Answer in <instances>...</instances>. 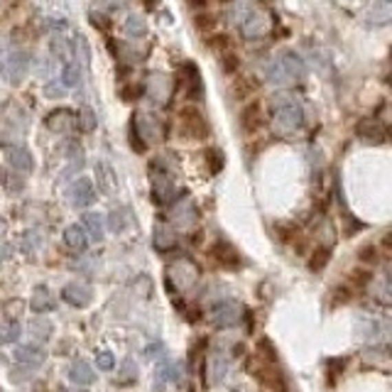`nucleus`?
<instances>
[{
    "label": "nucleus",
    "instance_id": "nucleus-46",
    "mask_svg": "<svg viewBox=\"0 0 392 392\" xmlns=\"http://www.w3.org/2000/svg\"><path fill=\"white\" fill-rule=\"evenodd\" d=\"M211 23H216V17H213V15H199V17H196V25H199V28H211Z\"/></svg>",
    "mask_w": 392,
    "mask_h": 392
},
{
    "label": "nucleus",
    "instance_id": "nucleus-2",
    "mask_svg": "<svg viewBox=\"0 0 392 392\" xmlns=\"http://www.w3.org/2000/svg\"><path fill=\"white\" fill-rule=\"evenodd\" d=\"M265 76L272 86H292L304 81L307 76V64L302 62V56L297 52H280L272 62L265 69Z\"/></svg>",
    "mask_w": 392,
    "mask_h": 392
},
{
    "label": "nucleus",
    "instance_id": "nucleus-40",
    "mask_svg": "<svg viewBox=\"0 0 392 392\" xmlns=\"http://www.w3.org/2000/svg\"><path fill=\"white\" fill-rule=\"evenodd\" d=\"M370 20H373V25H385L387 20H390V6L380 3V6L375 8V12H370Z\"/></svg>",
    "mask_w": 392,
    "mask_h": 392
},
{
    "label": "nucleus",
    "instance_id": "nucleus-35",
    "mask_svg": "<svg viewBox=\"0 0 392 392\" xmlns=\"http://www.w3.org/2000/svg\"><path fill=\"white\" fill-rule=\"evenodd\" d=\"M30 334L39 341H47L52 336V324L47 319H32L30 321Z\"/></svg>",
    "mask_w": 392,
    "mask_h": 392
},
{
    "label": "nucleus",
    "instance_id": "nucleus-48",
    "mask_svg": "<svg viewBox=\"0 0 392 392\" xmlns=\"http://www.w3.org/2000/svg\"><path fill=\"white\" fill-rule=\"evenodd\" d=\"M191 8H206L208 6V0H189Z\"/></svg>",
    "mask_w": 392,
    "mask_h": 392
},
{
    "label": "nucleus",
    "instance_id": "nucleus-23",
    "mask_svg": "<svg viewBox=\"0 0 392 392\" xmlns=\"http://www.w3.org/2000/svg\"><path fill=\"white\" fill-rule=\"evenodd\" d=\"M174 224L179 226V228H191L196 224V208L191 202H182L174 211Z\"/></svg>",
    "mask_w": 392,
    "mask_h": 392
},
{
    "label": "nucleus",
    "instance_id": "nucleus-20",
    "mask_svg": "<svg viewBox=\"0 0 392 392\" xmlns=\"http://www.w3.org/2000/svg\"><path fill=\"white\" fill-rule=\"evenodd\" d=\"M152 243L160 252H167L177 246V233H174L169 226H155V233H152Z\"/></svg>",
    "mask_w": 392,
    "mask_h": 392
},
{
    "label": "nucleus",
    "instance_id": "nucleus-3",
    "mask_svg": "<svg viewBox=\"0 0 392 392\" xmlns=\"http://www.w3.org/2000/svg\"><path fill=\"white\" fill-rule=\"evenodd\" d=\"M272 25H274V17L272 12L268 10H252L243 17L241 23V32L246 39H263L272 32Z\"/></svg>",
    "mask_w": 392,
    "mask_h": 392
},
{
    "label": "nucleus",
    "instance_id": "nucleus-31",
    "mask_svg": "<svg viewBox=\"0 0 392 392\" xmlns=\"http://www.w3.org/2000/svg\"><path fill=\"white\" fill-rule=\"evenodd\" d=\"M72 50H74V47L69 45V39H64V37L52 39V54H54L56 59H62L64 64L72 62Z\"/></svg>",
    "mask_w": 392,
    "mask_h": 392
},
{
    "label": "nucleus",
    "instance_id": "nucleus-17",
    "mask_svg": "<svg viewBox=\"0 0 392 392\" xmlns=\"http://www.w3.org/2000/svg\"><path fill=\"white\" fill-rule=\"evenodd\" d=\"M211 258L216 260L221 268H226V270H238V265H241L238 252H235V248L228 246V243H219V246H213Z\"/></svg>",
    "mask_w": 392,
    "mask_h": 392
},
{
    "label": "nucleus",
    "instance_id": "nucleus-47",
    "mask_svg": "<svg viewBox=\"0 0 392 392\" xmlns=\"http://www.w3.org/2000/svg\"><path fill=\"white\" fill-rule=\"evenodd\" d=\"M147 356H150V358H152V356H155V353H162V343H152V348H147Z\"/></svg>",
    "mask_w": 392,
    "mask_h": 392
},
{
    "label": "nucleus",
    "instance_id": "nucleus-6",
    "mask_svg": "<svg viewBox=\"0 0 392 392\" xmlns=\"http://www.w3.org/2000/svg\"><path fill=\"white\" fill-rule=\"evenodd\" d=\"M152 199H155L157 204H172L174 202V196H177V189H174V182L172 177H169L167 172H164L160 164H152Z\"/></svg>",
    "mask_w": 392,
    "mask_h": 392
},
{
    "label": "nucleus",
    "instance_id": "nucleus-11",
    "mask_svg": "<svg viewBox=\"0 0 392 392\" xmlns=\"http://www.w3.org/2000/svg\"><path fill=\"white\" fill-rule=\"evenodd\" d=\"M69 202H72L74 208H86L96 202V189H94V182L86 179V177H78L67 191Z\"/></svg>",
    "mask_w": 392,
    "mask_h": 392
},
{
    "label": "nucleus",
    "instance_id": "nucleus-37",
    "mask_svg": "<svg viewBox=\"0 0 392 392\" xmlns=\"http://www.w3.org/2000/svg\"><path fill=\"white\" fill-rule=\"evenodd\" d=\"M241 120H243V128H246V130L258 128V120H260V108H258V103H250V106H248L246 111H243Z\"/></svg>",
    "mask_w": 392,
    "mask_h": 392
},
{
    "label": "nucleus",
    "instance_id": "nucleus-19",
    "mask_svg": "<svg viewBox=\"0 0 392 392\" xmlns=\"http://www.w3.org/2000/svg\"><path fill=\"white\" fill-rule=\"evenodd\" d=\"M15 358L25 365H42L47 360V351L39 346H17Z\"/></svg>",
    "mask_w": 392,
    "mask_h": 392
},
{
    "label": "nucleus",
    "instance_id": "nucleus-32",
    "mask_svg": "<svg viewBox=\"0 0 392 392\" xmlns=\"http://www.w3.org/2000/svg\"><path fill=\"white\" fill-rule=\"evenodd\" d=\"M226 370H228V365H226L224 356H213V358L208 360V380H211V382L224 380Z\"/></svg>",
    "mask_w": 392,
    "mask_h": 392
},
{
    "label": "nucleus",
    "instance_id": "nucleus-49",
    "mask_svg": "<svg viewBox=\"0 0 392 392\" xmlns=\"http://www.w3.org/2000/svg\"><path fill=\"white\" fill-rule=\"evenodd\" d=\"M3 52H6V45L0 42V62H3Z\"/></svg>",
    "mask_w": 392,
    "mask_h": 392
},
{
    "label": "nucleus",
    "instance_id": "nucleus-9",
    "mask_svg": "<svg viewBox=\"0 0 392 392\" xmlns=\"http://www.w3.org/2000/svg\"><path fill=\"white\" fill-rule=\"evenodd\" d=\"M23 125H28V111H25L23 106H17V103H10V106L6 108L3 123H0V135L6 138L8 133H12V138H20V135L28 130L23 128Z\"/></svg>",
    "mask_w": 392,
    "mask_h": 392
},
{
    "label": "nucleus",
    "instance_id": "nucleus-29",
    "mask_svg": "<svg viewBox=\"0 0 392 392\" xmlns=\"http://www.w3.org/2000/svg\"><path fill=\"white\" fill-rule=\"evenodd\" d=\"M78 81H81V67H78V62H67L62 69V84L67 86V89H74V86H78Z\"/></svg>",
    "mask_w": 392,
    "mask_h": 392
},
{
    "label": "nucleus",
    "instance_id": "nucleus-7",
    "mask_svg": "<svg viewBox=\"0 0 392 392\" xmlns=\"http://www.w3.org/2000/svg\"><path fill=\"white\" fill-rule=\"evenodd\" d=\"M196 277H199V270H196V265L189 263V260L174 263L167 272L169 287H177V290H189V287H194Z\"/></svg>",
    "mask_w": 392,
    "mask_h": 392
},
{
    "label": "nucleus",
    "instance_id": "nucleus-39",
    "mask_svg": "<svg viewBox=\"0 0 392 392\" xmlns=\"http://www.w3.org/2000/svg\"><path fill=\"white\" fill-rule=\"evenodd\" d=\"M17 338H20V324H15V321L0 331V343H15Z\"/></svg>",
    "mask_w": 392,
    "mask_h": 392
},
{
    "label": "nucleus",
    "instance_id": "nucleus-8",
    "mask_svg": "<svg viewBox=\"0 0 392 392\" xmlns=\"http://www.w3.org/2000/svg\"><path fill=\"white\" fill-rule=\"evenodd\" d=\"M135 130H138V138L142 142H157L164 138V125L160 118H155L152 113H140L135 116Z\"/></svg>",
    "mask_w": 392,
    "mask_h": 392
},
{
    "label": "nucleus",
    "instance_id": "nucleus-12",
    "mask_svg": "<svg viewBox=\"0 0 392 392\" xmlns=\"http://www.w3.org/2000/svg\"><path fill=\"white\" fill-rule=\"evenodd\" d=\"M179 128L186 138H206L208 133L206 120H204V116L196 108H184L179 113Z\"/></svg>",
    "mask_w": 392,
    "mask_h": 392
},
{
    "label": "nucleus",
    "instance_id": "nucleus-5",
    "mask_svg": "<svg viewBox=\"0 0 392 392\" xmlns=\"http://www.w3.org/2000/svg\"><path fill=\"white\" fill-rule=\"evenodd\" d=\"M28 72H30V54L28 52H20V50L12 52L6 62H3V67H0V74H3V78H6L10 86L23 84Z\"/></svg>",
    "mask_w": 392,
    "mask_h": 392
},
{
    "label": "nucleus",
    "instance_id": "nucleus-41",
    "mask_svg": "<svg viewBox=\"0 0 392 392\" xmlns=\"http://www.w3.org/2000/svg\"><path fill=\"white\" fill-rule=\"evenodd\" d=\"M96 365L101 370H113V365H116V358H113V353L108 351H101V353H96Z\"/></svg>",
    "mask_w": 392,
    "mask_h": 392
},
{
    "label": "nucleus",
    "instance_id": "nucleus-21",
    "mask_svg": "<svg viewBox=\"0 0 392 392\" xmlns=\"http://www.w3.org/2000/svg\"><path fill=\"white\" fill-rule=\"evenodd\" d=\"M69 378H72L74 385L86 387V385H91V382L96 380V373H94V368L86 363V360H76V363L72 365V370H69Z\"/></svg>",
    "mask_w": 392,
    "mask_h": 392
},
{
    "label": "nucleus",
    "instance_id": "nucleus-30",
    "mask_svg": "<svg viewBox=\"0 0 392 392\" xmlns=\"http://www.w3.org/2000/svg\"><path fill=\"white\" fill-rule=\"evenodd\" d=\"M84 228L94 241H103V219L98 213H86L84 216Z\"/></svg>",
    "mask_w": 392,
    "mask_h": 392
},
{
    "label": "nucleus",
    "instance_id": "nucleus-45",
    "mask_svg": "<svg viewBox=\"0 0 392 392\" xmlns=\"http://www.w3.org/2000/svg\"><path fill=\"white\" fill-rule=\"evenodd\" d=\"M224 69L226 72H235V69H238V56H233V54L224 56Z\"/></svg>",
    "mask_w": 392,
    "mask_h": 392
},
{
    "label": "nucleus",
    "instance_id": "nucleus-1",
    "mask_svg": "<svg viewBox=\"0 0 392 392\" xmlns=\"http://www.w3.org/2000/svg\"><path fill=\"white\" fill-rule=\"evenodd\" d=\"M272 128L277 135H292L297 133L304 123V111L302 103L294 94L290 91H280L272 96Z\"/></svg>",
    "mask_w": 392,
    "mask_h": 392
},
{
    "label": "nucleus",
    "instance_id": "nucleus-18",
    "mask_svg": "<svg viewBox=\"0 0 392 392\" xmlns=\"http://www.w3.org/2000/svg\"><path fill=\"white\" fill-rule=\"evenodd\" d=\"M96 179H98V189L103 191V194H116L118 189V179H116V172L111 169V164L106 162H98L96 164Z\"/></svg>",
    "mask_w": 392,
    "mask_h": 392
},
{
    "label": "nucleus",
    "instance_id": "nucleus-10",
    "mask_svg": "<svg viewBox=\"0 0 392 392\" xmlns=\"http://www.w3.org/2000/svg\"><path fill=\"white\" fill-rule=\"evenodd\" d=\"M208 321H211V326H216V329H230V326H235L241 321V307L235 302L216 304V307L211 309V314H208Z\"/></svg>",
    "mask_w": 392,
    "mask_h": 392
},
{
    "label": "nucleus",
    "instance_id": "nucleus-14",
    "mask_svg": "<svg viewBox=\"0 0 392 392\" xmlns=\"http://www.w3.org/2000/svg\"><path fill=\"white\" fill-rule=\"evenodd\" d=\"M6 160L15 172L30 174L34 169V160L25 145H6Z\"/></svg>",
    "mask_w": 392,
    "mask_h": 392
},
{
    "label": "nucleus",
    "instance_id": "nucleus-13",
    "mask_svg": "<svg viewBox=\"0 0 392 392\" xmlns=\"http://www.w3.org/2000/svg\"><path fill=\"white\" fill-rule=\"evenodd\" d=\"M45 123L52 133H72L74 128H78V118L76 113L69 111V108H56V111H52L50 116H47Z\"/></svg>",
    "mask_w": 392,
    "mask_h": 392
},
{
    "label": "nucleus",
    "instance_id": "nucleus-38",
    "mask_svg": "<svg viewBox=\"0 0 392 392\" xmlns=\"http://www.w3.org/2000/svg\"><path fill=\"white\" fill-rule=\"evenodd\" d=\"M76 118H78V128L84 130V133H91V130L96 128V116L91 108H81Z\"/></svg>",
    "mask_w": 392,
    "mask_h": 392
},
{
    "label": "nucleus",
    "instance_id": "nucleus-43",
    "mask_svg": "<svg viewBox=\"0 0 392 392\" xmlns=\"http://www.w3.org/2000/svg\"><path fill=\"white\" fill-rule=\"evenodd\" d=\"M206 157L211 160V172H221V167H224V157H221V152L206 150Z\"/></svg>",
    "mask_w": 392,
    "mask_h": 392
},
{
    "label": "nucleus",
    "instance_id": "nucleus-22",
    "mask_svg": "<svg viewBox=\"0 0 392 392\" xmlns=\"http://www.w3.org/2000/svg\"><path fill=\"white\" fill-rule=\"evenodd\" d=\"M64 243H67L69 250L74 252H84L86 250V243H89V238H86V230L81 228V226H69L67 230H64Z\"/></svg>",
    "mask_w": 392,
    "mask_h": 392
},
{
    "label": "nucleus",
    "instance_id": "nucleus-26",
    "mask_svg": "<svg viewBox=\"0 0 392 392\" xmlns=\"http://www.w3.org/2000/svg\"><path fill=\"white\" fill-rule=\"evenodd\" d=\"M30 307H32L34 312H52V309H54V297H52V292L47 290V287H39V290L32 294Z\"/></svg>",
    "mask_w": 392,
    "mask_h": 392
},
{
    "label": "nucleus",
    "instance_id": "nucleus-33",
    "mask_svg": "<svg viewBox=\"0 0 392 392\" xmlns=\"http://www.w3.org/2000/svg\"><path fill=\"white\" fill-rule=\"evenodd\" d=\"M329 260H331V248H316L312 260H309V270L312 272H321L329 265Z\"/></svg>",
    "mask_w": 392,
    "mask_h": 392
},
{
    "label": "nucleus",
    "instance_id": "nucleus-28",
    "mask_svg": "<svg viewBox=\"0 0 392 392\" xmlns=\"http://www.w3.org/2000/svg\"><path fill=\"white\" fill-rule=\"evenodd\" d=\"M123 30H125V34H128V37H133V39L145 37V34H147L145 17H142V15H128V20H125V25H123Z\"/></svg>",
    "mask_w": 392,
    "mask_h": 392
},
{
    "label": "nucleus",
    "instance_id": "nucleus-34",
    "mask_svg": "<svg viewBox=\"0 0 392 392\" xmlns=\"http://www.w3.org/2000/svg\"><path fill=\"white\" fill-rule=\"evenodd\" d=\"M135 380H138V365H135L133 358H128L120 365V370H118V382H120V385H130V382Z\"/></svg>",
    "mask_w": 392,
    "mask_h": 392
},
{
    "label": "nucleus",
    "instance_id": "nucleus-27",
    "mask_svg": "<svg viewBox=\"0 0 392 392\" xmlns=\"http://www.w3.org/2000/svg\"><path fill=\"white\" fill-rule=\"evenodd\" d=\"M0 182H3V186H6L10 194H20V191L25 189L23 177H20V172H15V169H0Z\"/></svg>",
    "mask_w": 392,
    "mask_h": 392
},
{
    "label": "nucleus",
    "instance_id": "nucleus-44",
    "mask_svg": "<svg viewBox=\"0 0 392 392\" xmlns=\"http://www.w3.org/2000/svg\"><path fill=\"white\" fill-rule=\"evenodd\" d=\"M145 91V86H133V89H123V98L125 101H133V98H138V96Z\"/></svg>",
    "mask_w": 392,
    "mask_h": 392
},
{
    "label": "nucleus",
    "instance_id": "nucleus-24",
    "mask_svg": "<svg viewBox=\"0 0 392 392\" xmlns=\"http://www.w3.org/2000/svg\"><path fill=\"white\" fill-rule=\"evenodd\" d=\"M108 224H111L113 233H120V230H125L130 224H133V213H130V208H125V206L113 208L111 216H108Z\"/></svg>",
    "mask_w": 392,
    "mask_h": 392
},
{
    "label": "nucleus",
    "instance_id": "nucleus-15",
    "mask_svg": "<svg viewBox=\"0 0 392 392\" xmlns=\"http://www.w3.org/2000/svg\"><path fill=\"white\" fill-rule=\"evenodd\" d=\"M62 299L67 304H72V307L84 309V307H89L91 299H94V290L86 285H78V282H72V285H67L62 290Z\"/></svg>",
    "mask_w": 392,
    "mask_h": 392
},
{
    "label": "nucleus",
    "instance_id": "nucleus-42",
    "mask_svg": "<svg viewBox=\"0 0 392 392\" xmlns=\"http://www.w3.org/2000/svg\"><path fill=\"white\" fill-rule=\"evenodd\" d=\"M45 96H50V98H62V96H67V89L59 86L56 81H50V84L45 86Z\"/></svg>",
    "mask_w": 392,
    "mask_h": 392
},
{
    "label": "nucleus",
    "instance_id": "nucleus-16",
    "mask_svg": "<svg viewBox=\"0 0 392 392\" xmlns=\"http://www.w3.org/2000/svg\"><path fill=\"white\" fill-rule=\"evenodd\" d=\"M356 135H358L360 140L370 142V145H378V142L385 140V125L380 120H360L358 128H356Z\"/></svg>",
    "mask_w": 392,
    "mask_h": 392
},
{
    "label": "nucleus",
    "instance_id": "nucleus-36",
    "mask_svg": "<svg viewBox=\"0 0 392 392\" xmlns=\"http://www.w3.org/2000/svg\"><path fill=\"white\" fill-rule=\"evenodd\" d=\"M160 380H182V363H162L160 365Z\"/></svg>",
    "mask_w": 392,
    "mask_h": 392
},
{
    "label": "nucleus",
    "instance_id": "nucleus-4",
    "mask_svg": "<svg viewBox=\"0 0 392 392\" xmlns=\"http://www.w3.org/2000/svg\"><path fill=\"white\" fill-rule=\"evenodd\" d=\"M174 78L169 76V74L164 72H155L147 76V84H145V91L147 96H150L152 101L157 103V106H164V103L172 101V96H174Z\"/></svg>",
    "mask_w": 392,
    "mask_h": 392
},
{
    "label": "nucleus",
    "instance_id": "nucleus-25",
    "mask_svg": "<svg viewBox=\"0 0 392 392\" xmlns=\"http://www.w3.org/2000/svg\"><path fill=\"white\" fill-rule=\"evenodd\" d=\"M182 74H184V86L189 89V96H196L202 94V76H199V69L194 67L191 62H186L184 67H182Z\"/></svg>",
    "mask_w": 392,
    "mask_h": 392
}]
</instances>
